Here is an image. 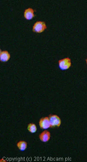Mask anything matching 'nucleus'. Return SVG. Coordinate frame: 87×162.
I'll return each mask as SVG.
<instances>
[{
    "label": "nucleus",
    "instance_id": "423d86ee",
    "mask_svg": "<svg viewBox=\"0 0 87 162\" xmlns=\"http://www.w3.org/2000/svg\"><path fill=\"white\" fill-rule=\"evenodd\" d=\"M34 13L35 11L33 9L31 8H28L24 11V17L27 20H32L35 17Z\"/></svg>",
    "mask_w": 87,
    "mask_h": 162
},
{
    "label": "nucleus",
    "instance_id": "1a4fd4ad",
    "mask_svg": "<svg viewBox=\"0 0 87 162\" xmlns=\"http://www.w3.org/2000/svg\"><path fill=\"white\" fill-rule=\"evenodd\" d=\"M27 129L29 132L32 133H34L37 131V127L35 123H30L27 125Z\"/></svg>",
    "mask_w": 87,
    "mask_h": 162
},
{
    "label": "nucleus",
    "instance_id": "0eeeda50",
    "mask_svg": "<svg viewBox=\"0 0 87 162\" xmlns=\"http://www.w3.org/2000/svg\"><path fill=\"white\" fill-rule=\"evenodd\" d=\"M11 58V55L7 51H2L1 50L0 53V58L1 61L3 63L8 62Z\"/></svg>",
    "mask_w": 87,
    "mask_h": 162
},
{
    "label": "nucleus",
    "instance_id": "9d476101",
    "mask_svg": "<svg viewBox=\"0 0 87 162\" xmlns=\"http://www.w3.org/2000/svg\"><path fill=\"white\" fill-rule=\"evenodd\" d=\"M86 63L87 64V58L86 60Z\"/></svg>",
    "mask_w": 87,
    "mask_h": 162
},
{
    "label": "nucleus",
    "instance_id": "f03ea898",
    "mask_svg": "<svg viewBox=\"0 0 87 162\" xmlns=\"http://www.w3.org/2000/svg\"><path fill=\"white\" fill-rule=\"evenodd\" d=\"M58 65L61 70H67L71 67V59L68 57L61 59L58 61Z\"/></svg>",
    "mask_w": 87,
    "mask_h": 162
},
{
    "label": "nucleus",
    "instance_id": "39448f33",
    "mask_svg": "<svg viewBox=\"0 0 87 162\" xmlns=\"http://www.w3.org/2000/svg\"><path fill=\"white\" fill-rule=\"evenodd\" d=\"M51 132L49 131L45 130L42 132L39 135V138L41 141L44 143H46L49 141L51 139Z\"/></svg>",
    "mask_w": 87,
    "mask_h": 162
},
{
    "label": "nucleus",
    "instance_id": "f257e3e1",
    "mask_svg": "<svg viewBox=\"0 0 87 162\" xmlns=\"http://www.w3.org/2000/svg\"><path fill=\"white\" fill-rule=\"evenodd\" d=\"M46 24L44 22L37 21L33 26L32 30L34 32L41 33L47 29Z\"/></svg>",
    "mask_w": 87,
    "mask_h": 162
},
{
    "label": "nucleus",
    "instance_id": "6e6552de",
    "mask_svg": "<svg viewBox=\"0 0 87 162\" xmlns=\"http://www.w3.org/2000/svg\"><path fill=\"white\" fill-rule=\"evenodd\" d=\"M17 146L20 151H24L27 148V143L25 141L20 140L17 143Z\"/></svg>",
    "mask_w": 87,
    "mask_h": 162
},
{
    "label": "nucleus",
    "instance_id": "20e7f679",
    "mask_svg": "<svg viewBox=\"0 0 87 162\" xmlns=\"http://www.w3.org/2000/svg\"><path fill=\"white\" fill-rule=\"evenodd\" d=\"M39 125L40 128L42 130H47L51 128L49 117H44L41 118L39 120Z\"/></svg>",
    "mask_w": 87,
    "mask_h": 162
},
{
    "label": "nucleus",
    "instance_id": "7ed1b4c3",
    "mask_svg": "<svg viewBox=\"0 0 87 162\" xmlns=\"http://www.w3.org/2000/svg\"><path fill=\"white\" fill-rule=\"evenodd\" d=\"M51 127L52 128L60 127L61 124V118L57 115H50L49 117Z\"/></svg>",
    "mask_w": 87,
    "mask_h": 162
}]
</instances>
